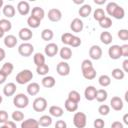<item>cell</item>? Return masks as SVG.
I'll list each match as a JSON object with an SVG mask.
<instances>
[{
	"instance_id": "7bdbcfd3",
	"label": "cell",
	"mask_w": 128,
	"mask_h": 128,
	"mask_svg": "<svg viewBox=\"0 0 128 128\" xmlns=\"http://www.w3.org/2000/svg\"><path fill=\"white\" fill-rule=\"evenodd\" d=\"M12 119L14 122H22L24 120V114L21 111L16 110L12 113Z\"/></svg>"
},
{
	"instance_id": "94428289",
	"label": "cell",
	"mask_w": 128,
	"mask_h": 128,
	"mask_svg": "<svg viewBox=\"0 0 128 128\" xmlns=\"http://www.w3.org/2000/svg\"><path fill=\"white\" fill-rule=\"evenodd\" d=\"M74 3H75V4H83V3H84V0H80V1L74 0Z\"/></svg>"
},
{
	"instance_id": "db71d44e",
	"label": "cell",
	"mask_w": 128,
	"mask_h": 128,
	"mask_svg": "<svg viewBox=\"0 0 128 128\" xmlns=\"http://www.w3.org/2000/svg\"><path fill=\"white\" fill-rule=\"evenodd\" d=\"M111 128H124V125L120 121H114L111 124Z\"/></svg>"
},
{
	"instance_id": "03108f58",
	"label": "cell",
	"mask_w": 128,
	"mask_h": 128,
	"mask_svg": "<svg viewBox=\"0 0 128 128\" xmlns=\"http://www.w3.org/2000/svg\"><path fill=\"white\" fill-rule=\"evenodd\" d=\"M2 101H3V98H2V96H1V95H0V104H1V103H2Z\"/></svg>"
},
{
	"instance_id": "be15d7a7",
	"label": "cell",
	"mask_w": 128,
	"mask_h": 128,
	"mask_svg": "<svg viewBox=\"0 0 128 128\" xmlns=\"http://www.w3.org/2000/svg\"><path fill=\"white\" fill-rule=\"evenodd\" d=\"M3 4H4L3 0H0V8H2V7H3Z\"/></svg>"
},
{
	"instance_id": "6da1fadb",
	"label": "cell",
	"mask_w": 128,
	"mask_h": 128,
	"mask_svg": "<svg viewBox=\"0 0 128 128\" xmlns=\"http://www.w3.org/2000/svg\"><path fill=\"white\" fill-rule=\"evenodd\" d=\"M106 12L110 16H112L113 18L118 19V20L123 19L124 16H125L124 9L121 6H119L116 2H109L106 6Z\"/></svg>"
},
{
	"instance_id": "484cf974",
	"label": "cell",
	"mask_w": 128,
	"mask_h": 128,
	"mask_svg": "<svg viewBox=\"0 0 128 128\" xmlns=\"http://www.w3.org/2000/svg\"><path fill=\"white\" fill-rule=\"evenodd\" d=\"M59 54H60L61 59H63L64 61H66V60L71 59V57H72V50H71L69 47L65 46V47L61 48V50H60Z\"/></svg>"
},
{
	"instance_id": "9a60e30c",
	"label": "cell",
	"mask_w": 128,
	"mask_h": 128,
	"mask_svg": "<svg viewBox=\"0 0 128 128\" xmlns=\"http://www.w3.org/2000/svg\"><path fill=\"white\" fill-rule=\"evenodd\" d=\"M18 36L21 40L28 41L33 37V32L30 28H22V29H20V31L18 33Z\"/></svg>"
},
{
	"instance_id": "30bf717a",
	"label": "cell",
	"mask_w": 128,
	"mask_h": 128,
	"mask_svg": "<svg viewBox=\"0 0 128 128\" xmlns=\"http://www.w3.org/2000/svg\"><path fill=\"white\" fill-rule=\"evenodd\" d=\"M102 49L100 46L98 45H93L91 46V48L89 49V56L91 59L93 60H99L101 57H102Z\"/></svg>"
},
{
	"instance_id": "5bb4252c",
	"label": "cell",
	"mask_w": 128,
	"mask_h": 128,
	"mask_svg": "<svg viewBox=\"0 0 128 128\" xmlns=\"http://www.w3.org/2000/svg\"><path fill=\"white\" fill-rule=\"evenodd\" d=\"M17 10H18L20 15L26 16L30 12V5L27 1H20L17 5Z\"/></svg>"
},
{
	"instance_id": "7dc6e473",
	"label": "cell",
	"mask_w": 128,
	"mask_h": 128,
	"mask_svg": "<svg viewBox=\"0 0 128 128\" xmlns=\"http://www.w3.org/2000/svg\"><path fill=\"white\" fill-rule=\"evenodd\" d=\"M118 37L122 41H127L128 40V30L127 29H120L118 31Z\"/></svg>"
},
{
	"instance_id": "b9f144b4",
	"label": "cell",
	"mask_w": 128,
	"mask_h": 128,
	"mask_svg": "<svg viewBox=\"0 0 128 128\" xmlns=\"http://www.w3.org/2000/svg\"><path fill=\"white\" fill-rule=\"evenodd\" d=\"M36 72L38 75H42V76H45L48 74L49 72V66L47 64H43L41 66H38L36 68Z\"/></svg>"
},
{
	"instance_id": "3957f363",
	"label": "cell",
	"mask_w": 128,
	"mask_h": 128,
	"mask_svg": "<svg viewBox=\"0 0 128 128\" xmlns=\"http://www.w3.org/2000/svg\"><path fill=\"white\" fill-rule=\"evenodd\" d=\"M13 104L19 109L26 108L29 104V98L23 93L16 94V96H14V99H13Z\"/></svg>"
},
{
	"instance_id": "4dcf8cb0",
	"label": "cell",
	"mask_w": 128,
	"mask_h": 128,
	"mask_svg": "<svg viewBox=\"0 0 128 128\" xmlns=\"http://www.w3.org/2000/svg\"><path fill=\"white\" fill-rule=\"evenodd\" d=\"M27 24H28V26H29L30 28L36 29V28H38V27L40 26L41 21H40L39 19L33 17V16H29L28 19H27Z\"/></svg>"
},
{
	"instance_id": "74e56055",
	"label": "cell",
	"mask_w": 128,
	"mask_h": 128,
	"mask_svg": "<svg viewBox=\"0 0 128 128\" xmlns=\"http://www.w3.org/2000/svg\"><path fill=\"white\" fill-rule=\"evenodd\" d=\"M112 77L114 79H116V80H122L125 77V73H124V71L122 69L115 68V69L112 70Z\"/></svg>"
},
{
	"instance_id": "4fadbf2b",
	"label": "cell",
	"mask_w": 128,
	"mask_h": 128,
	"mask_svg": "<svg viewBox=\"0 0 128 128\" xmlns=\"http://www.w3.org/2000/svg\"><path fill=\"white\" fill-rule=\"evenodd\" d=\"M70 28L73 32L80 33V32H82V30L84 28V24H83V22L80 18H75V19L72 20V22L70 24Z\"/></svg>"
},
{
	"instance_id": "7402d4cb",
	"label": "cell",
	"mask_w": 128,
	"mask_h": 128,
	"mask_svg": "<svg viewBox=\"0 0 128 128\" xmlns=\"http://www.w3.org/2000/svg\"><path fill=\"white\" fill-rule=\"evenodd\" d=\"M91 12H92V7H91V5H89V4H84V5H82V6L80 7L79 11H78L79 15H80L81 17H83V18L88 17V16L91 14Z\"/></svg>"
},
{
	"instance_id": "d4e9b609",
	"label": "cell",
	"mask_w": 128,
	"mask_h": 128,
	"mask_svg": "<svg viewBox=\"0 0 128 128\" xmlns=\"http://www.w3.org/2000/svg\"><path fill=\"white\" fill-rule=\"evenodd\" d=\"M112 40H113V36L111 35L110 32L108 31H104L100 34V41L105 44V45H109L112 43Z\"/></svg>"
},
{
	"instance_id": "8d00e7d4",
	"label": "cell",
	"mask_w": 128,
	"mask_h": 128,
	"mask_svg": "<svg viewBox=\"0 0 128 128\" xmlns=\"http://www.w3.org/2000/svg\"><path fill=\"white\" fill-rule=\"evenodd\" d=\"M0 28L4 32H9L12 29V23L8 19H1L0 20Z\"/></svg>"
},
{
	"instance_id": "7c38bea8",
	"label": "cell",
	"mask_w": 128,
	"mask_h": 128,
	"mask_svg": "<svg viewBox=\"0 0 128 128\" xmlns=\"http://www.w3.org/2000/svg\"><path fill=\"white\" fill-rule=\"evenodd\" d=\"M110 105H111L112 109L115 110V111H121L123 109V107H124L123 100L118 96L112 97V99L110 100Z\"/></svg>"
},
{
	"instance_id": "1f68e13d",
	"label": "cell",
	"mask_w": 128,
	"mask_h": 128,
	"mask_svg": "<svg viewBox=\"0 0 128 128\" xmlns=\"http://www.w3.org/2000/svg\"><path fill=\"white\" fill-rule=\"evenodd\" d=\"M67 99H69L70 101H72V102H75V103H79L80 102V100H81V95H80V93L78 92V91H76V90H72V91H70L69 92V94H68V98Z\"/></svg>"
},
{
	"instance_id": "6f0895ef",
	"label": "cell",
	"mask_w": 128,
	"mask_h": 128,
	"mask_svg": "<svg viewBox=\"0 0 128 128\" xmlns=\"http://www.w3.org/2000/svg\"><path fill=\"white\" fill-rule=\"evenodd\" d=\"M5 57H6V52H5V50H4L3 48H0V62L3 61V60L5 59Z\"/></svg>"
},
{
	"instance_id": "816d5d0a",
	"label": "cell",
	"mask_w": 128,
	"mask_h": 128,
	"mask_svg": "<svg viewBox=\"0 0 128 128\" xmlns=\"http://www.w3.org/2000/svg\"><path fill=\"white\" fill-rule=\"evenodd\" d=\"M55 128H67V123L64 120H58L55 123Z\"/></svg>"
},
{
	"instance_id": "52a82bcc",
	"label": "cell",
	"mask_w": 128,
	"mask_h": 128,
	"mask_svg": "<svg viewBox=\"0 0 128 128\" xmlns=\"http://www.w3.org/2000/svg\"><path fill=\"white\" fill-rule=\"evenodd\" d=\"M56 70L60 76H68L70 74V65L66 61H61L57 64Z\"/></svg>"
},
{
	"instance_id": "680465c9",
	"label": "cell",
	"mask_w": 128,
	"mask_h": 128,
	"mask_svg": "<svg viewBox=\"0 0 128 128\" xmlns=\"http://www.w3.org/2000/svg\"><path fill=\"white\" fill-rule=\"evenodd\" d=\"M94 3L97 5H103L106 3V0H94Z\"/></svg>"
},
{
	"instance_id": "9c48e42d",
	"label": "cell",
	"mask_w": 128,
	"mask_h": 128,
	"mask_svg": "<svg viewBox=\"0 0 128 128\" xmlns=\"http://www.w3.org/2000/svg\"><path fill=\"white\" fill-rule=\"evenodd\" d=\"M48 19L51 22H59L62 19V12L57 8H52L48 11Z\"/></svg>"
},
{
	"instance_id": "f907efd6",
	"label": "cell",
	"mask_w": 128,
	"mask_h": 128,
	"mask_svg": "<svg viewBox=\"0 0 128 128\" xmlns=\"http://www.w3.org/2000/svg\"><path fill=\"white\" fill-rule=\"evenodd\" d=\"M93 125H94L95 128H104V127H105V122H104V120H102L101 118H98V119L94 120Z\"/></svg>"
},
{
	"instance_id": "681fc988",
	"label": "cell",
	"mask_w": 128,
	"mask_h": 128,
	"mask_svg": "<svg viewBox=\"0 0 128 128\" xmlns=\"http://www.w3.org/2000/svg\"><path fill=\"white\" fill-rule=\"evenodd\" d=\"M9 119V115L5 110H0V123L4 124L8 121Z\"/></svg>"
},
{
	"instance_id": "ab89813d",
	"label": "cell",
	"mask_w": 128,
	"mask_h": 128,
	"mask_svg": "<svg viewBox=\"0 0 128 128\" xmlns=\"http://www.w3.org/2000/svg\"><path fill=\"white\" fill-rule=\"evenodd\" d=\"M94 16V19L96 20V21H98V22H100L105 16H106V13H105V11L103 10V9H101V8H97L95 11H94V14H93Z\"/></svg>"
},
{
	"instance_id": "f1b7e54d",
	"label": "cell",
	"mask_w": 128,
	"mask_h": 128,
	"mask_svg": "<svg viewBox=\"0 0 128 128\" xmlns=\"http://www.w3.org/2000/svg\"><path fill=\"white\" fill-rule=\"evenodd\" d=\"M39 126L42 127H49L52 124V117L49 115H43L40 117V119L38 120Z\"/></svg>"
},
{
	"instance_id": "5b68a950",
	"label": "cell",
	"mask_w": 128,
	"mask_h": 128,
	"mask_svg": "<svg viewBox=\"0 0 128 128\" xmlns=\"http://www.w3.org/2000/svg\"><path fill=\"white\" fill-rule=\"evenodd\" d=\"M33 52H34V46L28 42L22 43L18 47V53L23 57H29L33 54Z\"/></svg>"
},
{
	"instance_id": "2e32d148",
	"label": "cell",
	"mask_w": 128,
	"mask_h": 128,
	"mask_svg": "<svg viewBox=\"0 0 128 128\" xmlns=\"http://www.w3.org/2000/svg\"><path fill=\"white\" fill-rule=\"evenodd\" d=\"M96 92H97V89L94 86H88V87H86V89L84 91L85 99L88 100V101H93L95 99V97H96Z\"/></svg>"
},
{
	"instance_id": "ba28073f",
	"label": "cell",
	"mask_w": 128,
	"mask_h": 128,
	"mask_svg": "<svg viewBox=\"0 0 128 128\" xmlns=\"http://www.w3.org/2000/svg\"><path fill=\"white\" fill-rule=\"evenodd\" d=\"M108 55L111 59L113 60H117L120 59L122 57V53H121V47L119 45H112L109 47L108 49Z\"/></svg>"
},
{
	"instance_id": "d6a6232c",
	"label": "cell",
	"mask_w": 128,
	"mask_h": 128,
	"mask_svg": "<svg viewBox=\"0 0 128 128\" xmlns=\"http://www.w3.org/2000/svg\"><path fill=\"white\" fill-rule=\"evenodd\" d=\"M96 74H97V72H96V70L94 69V67L91 68V69H87V70H85V71H82L83 77H84L85 79H87V80H92V79H94V78L96 77Z\"/></svg>"
},
{
	"instance_id": "7a4b0ae2",
	"label": "cell",
	"mask_w": 128,
	"mask_h": 128,
	"mask_svg": "<svg viewBox=\"0 0 128 128\" xmlns=\"http://www.w3.org/2000/svg\"><path fill=\"white\" fill-rule=\"evenodd\" d=\"M33 79V73L31 70L29 69H24L22 71H20L17 75H16V82L20 85H24L29 83L31 80Z\"/></svg>"
},
{
	"instance_id": "bcb514c9",
	"label": "cell",
	"mask_w": 128,
	"mask_h": 128,
	"mask_svg": "<svg viewBox=\"0 0 128 128\" xmlns=\"http://www.w3.org/2000/svg\"><path fill=\"white\" fill-rule=\"evenodd\" d=\"M91 68H93V64H92L91 60L85 59V60L82 61V63H81V70L82 71H85V70L91 69Z\"/></svg>"
},
{
	"instance_id": "836d02e7",
	"label": "cell",
	"mask_w": 128,
	"mask_h": 128,
	"mask_svg": "<svg viewBox=\"0 0 128 128\" xmlns=\"http://www.w3.org/2000/svg\"><path fill=\"white\" fill-rule=\"evenodd\" d=\"M64 106H65V109H66L68 112H75V111H77V109H78V104L75 103V102L70 101L69 99H66V101H65V103H64Z\"/></svg>"
},
{
	"instance_id": "44dd1931",
	"label": "cell",
	"mask_w": 128,
	"mask_h": 128,
	"mask_svg": "<svg viewBox=\"0 0 128 128\" xmlns=\"http://www.w3.org/2000/svg\"><path fill=\"white\" fill-rule=\"evenodd\" d=\"M49 114H50V116L59 118V117H61V116L64 114V110H63L60 106L53 105V106H51V107L49 108Z\"/></svg>"
},
{
	"instance_id": "9f6ffc18",
	"label": "cell",
	"mask_w": 128,
	"mask_h": 128,
	"mask_svg": "<svg viewBox=\"0 0 128 128\" xmlns=\"http://www.w3.org/2000/svg\"><path fill=\"white\" fill-rule=\"evenodd\" d=\"M6 78H7V76H6V75H5V74L0 70V85H1V84H3V83L6 81Z\"/></svg>"
},
{
	"instance_id": "d590c367",
	"label": "cell",
	"mask_w": 128,
	"mask_h": 128,
	"mask_svg": "<svg viewBox=\"0 0 128 128\" xmlns=\"http://www.w3.org/2000/svg\"><path fill=\"white\" fill-rule=\"evenodd\" d=\"M13 69H14V66L11 62H6L3 64L2 68H1V71L6 75V76H9L12 72H13Z\"/></svg>"
},
{
	"instance_id": "277c9868",
	"label": "cell",
	"mask_w": 128,
	"mask_h": 128,
	"mask_svg": "<svg viewBox=\"0 0 128 128\" xmlns=\"http://www.w3.org/2000/svg\"><path fill=\"white\" fill-rule=\"evenodd\" d=\"M73 124L76 128H85L87 124V116L83 112H76L73 117Z\"/></svg>"
},
{
	"instance_id": "83f0119b",
	"label": "cell",
	"mask_w": 128,
	"mask_h": 128,
	"mask_svg": "<svg viewBox=\"0 0 128 128\" xmlns=\"http://www.w3.org/2000/svg\"><path fill=\"white\" fill-rule=\"evenodd\" d=\"M107 98H108V93H107V91H106L105 89H99V90H97L95 99H96L99 103H102V102L106 101Z\"/></svg>"
},
{
	"instance_id": "c3c4849f",
	"label": "cell",
	"mask_w": 128,
	"mask_h": 128,
	"mask_svg": "<svg viewBox=\"0 0 128 128\" xmlns=\"http://www.w3.org/2000/svg\"><path fill=\"white\" fill-rule=\"evenodd\" d=\"M81 43H82L81 38H79L78 36H73L72 37V40L70 42V46H72V47H78V46L81 45Z\"/></svg>"
},
{
	"instance_id": "91938a15",
	"label": "cell",
	"mask_w": 128,
	"mask_h": 128,
	"mask_svg": "<svg viewBox=\"0 0 128 128\" xmlns=\"http://www.w3.org/2000/svg\"><path fill=\"white\" fill-rule=\"evenodd\" d=\"M123 123L126 124V125H128V114H125L123 116Z\"/></svg>"
},
{
	"instance_id": "ee69618b",
	"label": "cell",
	"mask_w": 128,
	"mask_h": 128,
	"mask_svg": "<svg viewBox=\"0 0 128 128\" xmlns=\"http://www.w3.org/2000/svg\"><path fill=\"white\" fill-rule=\"evenodd\" d=\"M98 112L100 115L102 116H107L109 113H110V106L106 105V104H102L99 106L98 108Z\"/></svg>"
},
{
	"instance_id": "f5cc1de1",
	"label": "cell",
	"mask_w": 128,
	"mask_h": 128,
	"mask_svg": "<svg viewBox=\"0 0 128 128\" xmlns=\"http://www.w3.org/2000/svg\"><path fill=\"white\" fill-rule=\"evenodd\" d=\"M121 47V53H122V57H128V45L124 44Z\"/></svg>"
},
{
	"instance_id": "ac0fdd59",
	"label": "cell",
	"mask_w": 128,
	"mask_h": 128,
	"mask_svg": "<svg viewBox=\"0 0 128 128\" xmlns=\"http://www.w3.org/2000/svg\"><path fill=\"white\" fill-rule=\"evenodd\" d=\"M21 128H39L38 120L34 118H29L27 120H23L21 123Z\"/></svg>"
},
{
	"instance_id": "6125c7cd",
	"label": "cell",
	"mask_w": 128,
	"mask_h": 128,
	"mask_svg": "<svg viewBox=\"0 0 128 128\" xmlns=\"http://www.w3.org/2000/svg\"><path fill=\"white\" fill-rule=\"evenodd\" d=\"M4 34H5V32H4V31H3V30L0 28V38H2V37L4 36Z\"/></svg>"
},
{
	"instance_id": "cb8c5ba5",
	"label": "cell",
	"mask_w": 128,
	"mask_h": 128,
	"mask_svg": "<svg viewBox=\"0 0 128 128\" xmlns=\"http://www.w3.org/2000/svg\"><path fill=\"white\" fill-rule=\"evenodd\" d=\"M15 13H16V10L14 8L13 5H10V4H7L3 7V14L4 16H6L7 18H12L15 16Z\"/></svg>"
},
{
	"instance_id": "11a10c76",
	"label": "cell",
	"mask_w": 128,
	"mask_h": 128,
	"mask_svg": "<svg viewBox=\"0 0 128 128\" xmlns=\"http://www.w3.org/2000/svg\"><path fill=\"white\" fill-rule=\"evenodd\" d=\"M122 66H123V69H122V70L124 71V73L128 72V59H125V60L123 61Z\"/></svg>"
},
{
	"instance_id": "8992f818",
	"label": "cell",
	"mask_w": 128,
	"mask_h": 128,
	"mask_svg": "<svg viewBox=\"0 0 128 128\" xmlns=\"http://www.w3.org/2000/svg\"><path fill=\"white\" fill-rule=\"evenodd\" d=\"M47 100L44 97H37L33 101V109L36 112H43L47 108Z\"/></svg>"
},
{
	"instance_id": "60d3db41",
	"label": "cell",
	"mask_w": 128,
	"mask_h": 128,
	"mask_svg": "<svg viewBox=\"0 0 128 128\" xmlns=\"http://www.w3.org/2000/svg\"><path fill=\"white\" fill-rule=\"evenodd\" d=\"M99 25H100V27H101V28L108 29V28H110V27L112 26V20H111V18H109V17L105 16V17H104V18L99 22Z\"/></svg>"
},
{
	"instance_id": "f35d334b",
	"label": "cell",
	"mask_w": 128,
	"mask_h": 128,
	"mask_svg": "<svg viewBox=\"0 0 128 128\" xmlns=\"http://www.w3.org/2000/svg\"><path fill=\"white\" fill-rule=\"evenodd\" d=\"M98 82L100 84V86L102 87H107L111 84V78L108 75H101L98 79Z\"/></svg>"
},
{
	"instance_id": "ffe728a7",
	"label": "cell",
	"mask_w": 128,
	"mask_h": 128,
	"mask_svg": "<svg viewBox=\"0 0 128 128\" xmlns=\"http://www.w3.org/2000/svg\"><path fill=\"white\" fill-rule=\"evenodd\" d=\"M17 38L14 36V35H7L5 38H4V45L7 47V48H13L17 45Z\"/></svg>"
},
{
	"instance_id": "e575fe53",
	"label": "cell",
	"mask_w": 128,
	"mask_h": 128,
	"mask_svg": "<svg viewBox=\"0 0 128 128\" xmlns=\"http://www.w3.org/2000/svg\"><path fill=\"white\" fill-rule=\"evenodd\" d=\"M53 37H54V33L51 29H44L41 32V38L44 41H50L53 39Z\"/></svg>"
},
{
	"instance_id": "f6af8a7d",
	"label": "cell",
	"mask_w": 128,
	"mask_h": 128,
	"mask_svg": "<svg viewBox=\"0 0 128 128\" xmlns=\"http://www.w3.org/2000/svg\"><path fill=\"white\" fill-rule=\"evenodd\" d=\"M74 35L72 33H64L62 36H61V41L63 44L65 45H70V42L72 40V37Z\"/></svg>"
},
{
	"instance_id": "e7e4bbea",
	"label": "cell",
	"mask_w": 128,
	"mask_h": 128,
	"mask_svg": "<svg viewBox=\"0 0 128 128\" xmlns=\"http://www.w3.org/2000/svg\"><path fill=\"white\" fill-rule=\"evenodd\" d=\"M0 128H9V127H8V126H7L6 124H3V125H2V126H1Z\"/></svg>"
},
{
	"instance_id": "8fae6325",
	"label": "cell",
	"mask_w": 128,
	"mask_h": 128,
	"mask_svg": "<svg viewBox=\"0 0 128 128\" xmlns=\"http://www.w3.org/2000/svg\"><path fill=\"white\" fill-rule=\"evenodd\" d=\"M59 51V48H58V45L55 44V43H49L45 46V49H44V52H45V55L48 56V57H54Z\"/></svg>"
},
{
	"instance_id": "d6986e66",
	"label": "cell",
	"mask_w": 128,
	"mask_h": 128,
	"mask_svg": "<svg viewBox=\"0 0 128 128\" xmlns=\"http://www.w3.org/2000/svg\"><path fill=\"white\" fill-rule=\"evenodd\" d=\"M40 92V85L36 82H32L27 86V93L30 96H35Z\"/></svg>"
},
{
	"instance_id": "4316f807",
	"label": "cell",
	"mask_w": 128,
	"mask_h": 128,
	"mask_svg": "<svg viewBox=\"0 0 128 128\" xmlns=\"http://www.w3.org/2000/svg\"><path fill=\"white\" fill-rule=\"evenodd\" d=\"M56 84V80L53 76H45L42 79V85L45 88H52Z\"/></svg>"
},
{
	"instance_id": "e0dca14e",
	"label": "cell",
	"mask_w": 128,
	"mask_h": 128,
	"mask_svg": "<svg viewBox=\"0 0 128 128\" xmlns=\"http://www.w3.org/2000/svg\"><path fill=\"white\" fill-rule=\"evenodd\" d=\"M16 89H17L16 84L10 82V83H8V84H6L4 86V88H3V94L5 96H7V97L13 96L15 94V92H16Z\"/></svg>"
},
{
	"instance_id": "603a6c76",
	"label": "cell",
	"mask_w": 128,
	"mask_h": 128,
	"mask_svg": "<svg viewBox=\"0 0 128 128\" xmlns=\"http://www.w3.org/2000/svg\"><path fill=\"white\" fill-rule=\"evenodd\" d=\"M31 16H33V17H35V18H37V19H39V20L41 21V20L45 17V11L43 10V8L36 6V7L32 8Z\"/></svg>"
},
{
	"instance_id": "f546056e",
	"label": "cell",
	"mask_w": 128,
	"mask_h": 128,
	"mask_svg": "<svg viewBox=\"0 0 128 128\" xmlns=\"http://www.w3.org/2000/svg\"><path fill=\"white\" fill-rule=\"evenodd\" d=\"M33 61H34V64L38 67V66H41L43 64H45V56L38 52V53H35L34 56H33Z\"/></svg>"
}]
</instances>
